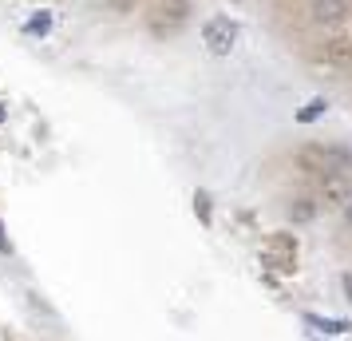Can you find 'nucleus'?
I'll list each match as a JSON object with an SVG mask.
<instances>
[{"mask_svg":"<svg viewBox=\"0 0 352 341\" xmlns=\"http://www.w3.org/2000/svg\"><path fill=\"white\" fill-rule=\"evenodd\" d=\"M297 167H301L305 175H349L352 167V155L349 151H336V147H324V143H305L297 147Z\"/></svg>","mask_w":352,"mask_h":341,"instance_id":"f257e3e1","label":"nucleus"},{"mask_svg":"<svg viewBox=\"0 0 352 341\" xmlns=\"http://www.w3.org/2000/svg\"><path fill=\"white\" fill-rule=\"evenodd\" d=\"M261 262L277 270V274H289L293 266H297V234H285V230H277L270 234L265 242H261Z\"/></svg>","mask_w":352,"mask_h":341,"instance_id":"f03ea898","label":"nucleus"},{"mask_svg":"<svg viewBox=\"0 0 352 341\" xmlns=\"http://www.w3.org/2000/svg\"><path fill=\"white\" fill-rule=\"evenodd\" d=\"M190 20V8H186V0H155V8H151V32L155 36H175L182 24Z\"/></svg>","mask_w":352,"mask_h":341,"instance_id":"7ed1b4c3","label":"nucleus"},{"mask_svg":"<svg viewBox=\"0 0 352 341\" xmlns=\"http://www.w3.org/2000/svg\"><path fill=\"white\" fill-rule=\"evenodd\" d=\"M202 44H206L210 56H230L238 44V24L230 17H210L202 24Z\"/></svg>","mask_w":352,"mask_h":341,"instance_id":"20e7f679","label":"nucleus"},{"mask_svg":"<svg viewBox=\"0 0 352 341\" xmlns=\"http://www.w3.org/2000/svg\"><path fill=\"white\" fill-rule=\"evenodd\" d=\"M313 198H317V207H324V211H340L352 198V179L349 175H320Z\"/></svg>","mask_w":352,"mask_h":341,"instance_id":"39448f33","label":"nucleus"},{"mask_svg":"<svg viewBox=\"0 0 352 341\" xmlns=\"http://www.w3.org/2000/svg\"><path fill=\"white\" fill-rule=\"evenodd\" d=\"M313 60L324 68H352V36H324L313 48Z\"/></svg>","mask_w":352,"mask_h":341,"instance_id":"423d86ee","label":"nucleus"},{"mask_svg":"<svg viewBox=\"0 0 352 341\" xmlns=\"http://www.w3.org/2000/svg\"><path fill=\"white\" fill-rule=\"evenodd\" d=\"M309 17L317 20V24L336 28V24L352 20V0H309Z\"/></svg>","mask_w":352,"mask_h":341,"instance_id":"0eeeda50","label":"nucleus"},{"mask_svg":"<svg viewBox=\"0 0 352 341\" xmlns=\"http://www.w3.org/2000/svg\"><path fill=\"white\" fill-rule=\"evenodd\" d=\"M317 211H320L317 198H309V195H297L293 203H289V218H293V223H313Z\"/></svg>","mask_w":352,"mask_h":341,"instance_id":"6e6552de","label":"nucleus"},{"mask_svg":"<svg viewBox=\"0 0 352 341\" xmlns=\"http://www.w3.org/2000/svg\"><path fill=\"white\" fill-rule=\"evenodd\" d=\"M305 325L324 329V333H349L352 329V322H344V318H320V313H305Z\"/></svg>","mask_w":352,"mask_h":341,"instance_id":"1a4fd4ad","label":"nucleus"},{"mask_svg":"<svg viewBox=\"0 0 352 341\" xmlns=\"http://www.w3.org/2000/svg\"><path fill=\"white\" fill-rule=\"evenodd\" d=\"M324 112H329V103H324V99H309L301 112H297V123H313V119H320Z\"/></svg>","mask_w":352,"mask_h":341,"instance_id":"9d476101","label":"nucleus"},{"mask_svg":"<svg viewBox=\"0 0 352 341\" xmlns=\"http://www.w3.org/2000/svg\"><path fill=\"white\" fill-rule=\"evenodd\" d=\"M24 28H28V36H48L52 32V12H36Z\"/></svg>","mask_w":352,"mask_h":341,"instance_id":"9b49d317","label":"nucleus"},{"mask_svg":"<svg viewBox=\"0 0 352 341\" xmlns=\"http://www.w3.org/2000/svg\"><path fill=\"white\" fill-rule=\"evenodd\" d=\"M194 214L210 227V195H206V191H198V195H194Z\"/></svg>","mask_w":352,"mask_h":341,"instance_id":"f8f14e48","label":"nucleus"},{"mask_svg":"<svg viewBox=\"0 0 352 341\" xmlns=\"http://www.w3.org/2000/svg\"><path fill=\"white\" fill-rule=\"evenodd\" d=\"M340 211H344V223H349V227H352V198H349V203H344V207H340Z\"/></svg>","mask_w":352,"mask_h":341,"instance_id":"ddd939ff","label":"nucleus"},{"mask_svg":"<svg viewBox=\"0 0 352 341\" xmlns=\"http://www.w3.org/2000/svg\"><path fill=\"white\" fill-rule=\"evenodd\" d=\"M344 293H349V302H352V274H344Z\"/></svg>","mask_w":352,"mask_h":341,"instance_id":"4468645a","label":"nucleus"},{"mask_svg":"<svg viewBox=\"0 0 352 341\" xmlns=\"http://www.w3.org/2000/svg\"><path fill=\"white\" fill-rule=\"evenodd\" d=\"M115 8H131V4H135V0H111Z\"/></svg>","mask_w":352,"mask_h":341,"instance_id":"2eb2a0df","label":"nucleus"},{"mask_svg":"<svg viewBox=\"0 0 352 341\" xmlns=\"http://www.w3.org/2000/svg\"><path fill=\"white\" fill-rule=\"evenodd\" d=\"M0 250H8V238H4V234H0Z\"/></svg>","mask_w":352,"mask_h":341,"instance_id":"dca6fc26","label":"nucleus"},{"mask_svg":"<svg viewBox=\"0 0 352 341\" xmlns=\"http://www.w3.org/2000/svg\"><path fill=\"white\" fill-rule=\"evenodd\" d=\"M4 115H8V112H4V103H0V123H4Z\"/></svg>","mask_w":352,"mask_h":341,"instance_id":"f3484780","label":"nucleus"}]
</instances>
